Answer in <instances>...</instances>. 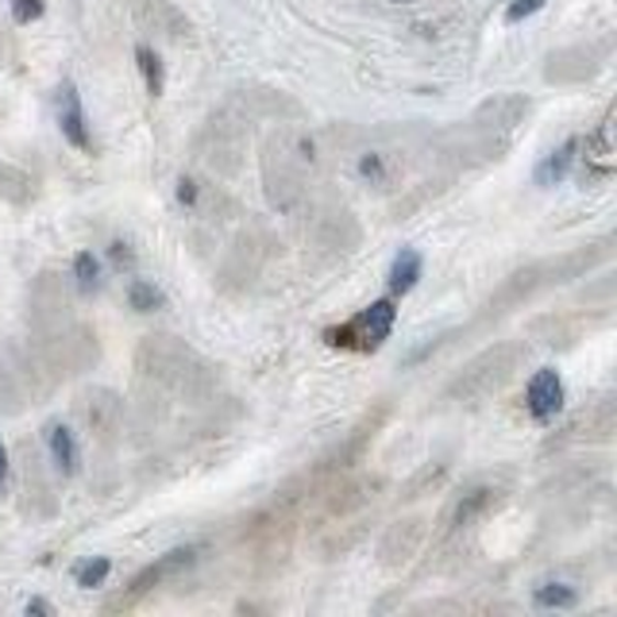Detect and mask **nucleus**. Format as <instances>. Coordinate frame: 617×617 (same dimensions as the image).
<instances>
[{
	"instance_id": "nucleus-4",
	"label": "nucleus",
	"mask_w": 617,
	"mask_h": 617,
	"mask_svg": "<svg viewBox=\"0 0 617 617\" xmlns=\"http://www.w3.org/2000/svg\"><path fill=\"white\" fill-rule=\"evenodd\" d=\"M58 127H63V135L74 143V147H81V150L89 147L86 112H81V97H78V89H74L70 81L58 89Z\"/></svg>"
},
{
	"instance_id": "nucleus-11",
	"label": "nucleus",
	"mask_w": 617,
	"mask_h": 617,
	"mask_svg": "<svg viewBox=\"0 0 617 617\" xmlns=\"http://www.w3.org/2000/svg\"><path fill=\"white\" fill-rule=\"evenodd\" d=\"M159 290L150 282H132V308H139V313H150V308L159 305Z\"/></svg>"
},
{
	"instance_id": "nucleus-3",
	"label": "nucleus",
	"mask_w": 617,
	"mask_h": 617,
	"mask_svg": "<svg viewBox=\"0 0 617 617\" xmlns=\"http://www.w3.org/2000/svg\"><path fill=\"white\" fill-rule=\"evenodd\" d=\"M193 560H198V548H175V552H167L159 563H150V568L135 579L132 594H143V591H150V586H162L167 579H175V575H182L186 568H193Z\"/></svg>"
},
{
	"instance_id": "nucleus-10",
	"label": "nucleus",
	"mask_w": 617,
	"mask_h": 617,
	"mask_svg": "<svg viewBox=\"0 0 617 617\" xmlns=\"http://www.w3.org/2000/svg\"><path fill=\"white\" fill-rule=\"evenodd\" d=\"M74 274H78V285H81V290L89 293V290H93V285H97V274H101V267H97L93 255L81 251L78 259H74Z\"/></svg>"
},
{
	"instance_id": "nucleus-9",
	"label": "nucleus",
	"mask_w": 617,
	"mask_h": 617,
	"mask_svg": "<svg viewBox=\"0 0 617 617\" xmlns=\"http://www.w3.org/2000/svg\"><path fill=\"white\" fill-rule=\"evenodd\" d=\"M135 58H139V70H143V81H147V93L159 97L162 93V63H159V55H155L150 47H139V51H135Z\"/></svg>"
},
{
	"instance_id": "nucleus-15",
	"label": "nucleus",
	"mask_w": 617,
	"mask_h": 617,
	"mask_svg": "<svg viewBox=\"0 0 617 617\" xmlns=\"http://www.w3.org/2000/svg\"><path fill=\"white\" fill-rule=\"evenodd\" d=\"M9 479V451H4V444H0V483Z\"/></svg>"
},
{
	"instance_id": "nucleus-1",
	"label": "nucleus",
	"mask_w": 617,
	"mask_h": 617,
	"mask_svg": "<svg viewBox=\"0 0 617 617\" xmlns=\"http://www.w3.org/2000/svg\"><path fill=\"white\" fill-rule=\"evenodd\" d=\"M390 328H394V301H374L371 308H363L356 321H351V328H344V336H356L359 348L374 351L382 340L390 336Z\"/></svg>"
},
{
	"instance_id": "nucleus-7",
	"label": "nucleus",
	"mask_w": 617,
	"mask_h": 617,
	"mask_svg": "<svg viewBox=\"0 0 617 617\" xmlns=\"http://www.w3.org/2000/svg\"><path fill=\"white\" fill-rule=\"evenodd\" d=\"M571 159H575V143H563V147L556 150V155H548V162H545V167L537 170V182H540V186H552V182H560V178L568 175Z\"/></svg>"
},
{
	"instance_id": "nucleus-8",
	"label": "nucleus",
	"mask_w": 617,
	"mask_h": 617,
	"mask_svg": "<svg viewBox=\"0 0 617 617\" xmlns=\"http://www.w3.org/2000/svg\"><path fill=\"white\" fill-rule=\"evenodd\" d=\"M575 602H579V594H575V586H568V583H548L537 591V606H548V609H571Z\"/></svg>"
},
{
	"instance_id": "nucleus-5",
	"label": "nucleus",
	"mask_w": 617,
	"mask_h": 617,
	"mask_svg": "<svg viewBox=\"0 0 617 617\" xmlns=\"http://www.w3.org/2000/svg\"><path fill=\"white\" fill-rule=\"evenodd\" d=\"M47 444H51V456H55L58 471H63V475H74V471H78V444H74L70 428H66V425H51Z\"/></svg>"
},
{
	"instance_id": "nucleus-13",
	"label": "nucleus",
	"mask_w": 617,
	"mask_h": 617,
	"mask_svg": "<svg viewBox=\"0 0 617 617\" xmlns=\"http://www.w3.org/2000/svg\"><path fill=\"white\" fill-rule=\"evenodd\" d=\"M109 575V560H89L86 568H78V586H101Z\"/></svg>"
},
{
	"instance_id": "nucleus-12",
	"label": "nucleus",
	"mask_w": 617,
	"mask_h": 617,
	"mask_svg": "<svg viewBox=\"0 0 617 617\" xmlns=\"http://www.w3.org/2000/svg\"><path fill=\"white\" fill-rule=\"evenodd\" d=\"M540 9H545V0H509L506 20H509V24H521V20L537 16Z\"/></svg>"
},
{
	"instance_id": "nucleus-14",
	"label": "nucleus",
	"mask_w": 617,
	"mask_h": 617,
	"mask_svg": "<svg viewBox=\"0 0 617 617\" xmlns=\"http://www.w3.org/2000/svg\"><path fill=\"white\" fill-rule=\"evenodd\" d=\"M12 16L20 24H32V20L43 16V0H12Z\"/></svg>"
},
{
	"instance_id": "nucleus-6",
	"label": "nucleus",
	"mask_w": 617,
	"mask_h": 617,
	"mask_svg": "<svg viewBox=\"0 0 617 617\" xmlns=\"http://www.w3.org/2000/svg\"><path fill=\"white\" fill-rule=\"evenodd\" d=\"M420 278V255L413 251V247H402L394 259V267H390V290L394 293H410L413 285H417Z\"/></svg>"
},
{
	"instance_id": "nucleus-2",
	"label": "nucleus",
	"mask_w": 617,
	"mask_h": 617,
	"mask_svg": "<svg viewBox=\"0 0 617 617\" xmlns=\"http://www.w3.org/2000/svg\"><path fill=\"white\" fill-rule=\"evenodd\" d=\"M563 410V379L552 367H540L529 379V413L537 420H548Z\"/></svg>"
}]
</instances>
